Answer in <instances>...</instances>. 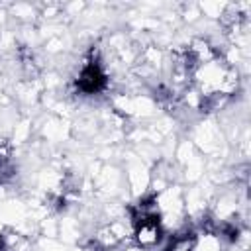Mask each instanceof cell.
<instances>
[{
    "label": "cell",
    "instance_id": "cell-1",
    "mask_svg": "<svg viewBox=\"0 0 251 251\" xmlns=\"http://www.w3.org/2000/svg\"><path fill=\"white\" fill-rule=\"evenodd\" d=\"M104 84H106V76L100 71V67L96 63H88L78 76V88L86 94H94V92L102 90Z\"/></svg>",
    "mask_w": 251,
    "mask_h": 251
}]
</instances>
